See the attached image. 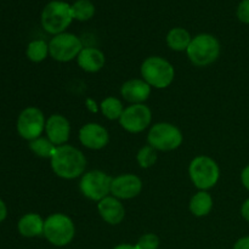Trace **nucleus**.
<instances>
[{
    "label": "nucleus",
    "instance_id": "a211bd4d",
    "mask_svg": "<svg viewBox=\"0 0 249 249\" xmlns=\"http://www.w3.org/2000/svg\"><path fill=\"white\" fill-rule=\"evenodd\" d=\"M18 231L24 237H36L44 235V221L38 214L29 213L18 221Z\"/></svg>",
    "mask_w": 249,
    "mask_h": 249
},
{
    "label": "nucleus",
    "instance_id": "c756f323",
    "mask_svg": "<svg viewBox=\"0 0 249 249\" xmlns=\"http://www.w3.org/2000/svg\"><path fill=\"white\" fill-rule=\"evenodd\" d=\"M241 213H242V216L246 219V220L249 223V198L245 203L242 204V208H241Z\"/></svg>",
    "mask_w": 249,
    "mask_h": 249
},
{
    "label": "nucleus",
    "instance_id": "20e7f679",
    "mask_svg": "<svg viewBox=\"0 0 249 249\" xmlns=\"http://www.w3.org/2000/svg\"><path fill=\"white\" fill-rule=\"evenodd\" d=\"M74 233V224L65 214H53L44 221V236L56 247H63L72 242Z\"/></svg>",
    "mask_w": 249,
    "mask_h": 249
},
{
    "label": "nucleus",
    "instance_id": "c85d7f7f",
    "mask_svg": "<svg viewBox=\"0 0 249 249\" xmlns=\"http://www.w3.org/2000/svg\"><path fill=\"white\" fill-rule=\"evenodd\" d=\"M241 180H242V184L243 186L249 191V165L243 169L242 174H241Z\"/></svg>",
    "mask_w": 249,
    "mask_h": 249
},
{
    "label": "nucleus",
    "instance_id": "0eeeda50",
    "mask_svg": "<svg viewBox=\"0 0 249 249\" xmlns=\"http://www.w3.org/2000/svg\"><path fill=\"white\" fill-rule=\"evenodd\" d=\"M147 140L150 146L158 151H173L182 142V134L169 123H158L151 128Z\"/></svg>",
    "mask_w": 249,
    "mask_h": 249
},
{
    "label": "nucleus",
    "instance_id": "39448f33",
    "mask_svg": "<svg viewBox=\"0 0 249 249\" xmlns=\"http://www.w3.org/2000/svg\"><path fill=\"white\" fill-rule=\"evenodd\" d=\"M72 10L71 5L65 1H51L44 7L41 14L43 28L50 34H61L72 22Z\"/></svg>",
    "mask_w": 249,
    "mask_h": 249
},
{
    "label": "nucleus",
    "instance_id": "393cba45",
    "mask_svg": "<svg viewBox=\"0 0 249 249\" xmlns=\"http://www.w3.org/2000/svg\"><path fill=\"white\" fill-rule=\"evenodd\" d=\"M136 160H138L141 168H150L157 160V153H156L155 148L152 146H145V147H142L138 152Z\"/></svg>",
    "mask_w": 249,
    "mask_h": 249
},
{
    "label": "nucleus",
    "instance_id": "1a4fd4ad",
    "mask_svg": "<svg viewBox=\"0 0 249 249\" xmlns=\"http://www.w3.org/2000/svg\"><path fill=\"white\" fill-rule=\"evenodd\" d=\"M83 50V44L77 36L71 33H61L53 36L49 43V53L60 62H68L78 57Z\"/></svg>",
    "mask_w": 249,
    "mask_h": 249
},
{
    "label": "nucleus",
    "instance_id": "cd10ccee",
    "mask_svg": "<svg viewBox=\"0 0 249 249\" xmlns=\"http://www.w3.org/2000/svg\"><path fill=\"white\" fill-rule=\"evenodd\" d=\"M233 249H249V236L240 238L233 246Z\"/></svg>",
    "mask_w": 249,
    "mask_h": 249
},
{
    "label": "nucleus",
    "instance_id": "f03ea898",
    "mask_svg": "<svg viewBox=\"0 0 249 249\" xmlns=\"http://www.w3.org/2000/svg\"><path fill=\"white\" fill-rule=\"evenodd\" d=\"M190 61L197 67H206L218 60L220 55V44L211 34H199L195 36L186 50Z\"/></svg>",
    "mask_w": 249,
    "mask_h": 249
},
{
    "label": "nucleus",
    "instance_id": "2f4dec72",
    "mask_svg": "<svg viewBox=\"0 0 249 249\" xmlns=\"http://www.w3.org/2000/svg\"><path fill=\"white\" fill-rule=\"evenodd\" d=\"M113 249H139V248L136 247V246H131V245H119Z\"/></svg>",
    "mask_w": 249,
    "mask_h": 249
},
{
    "label": "nucleus",
    "instance_id": "9d476101",
    "mask_svg": "<svg viewBox=\"0 0 249 249\" xmlns=\"http://www.w3.org/2000/svg\"><path fill=\"white\" fill-rule=\"evenodd\" d=\"M45 119L40 109L28 107L23 109L17 119V131L26 140H36L45 128Z\"/></svg>",
    "mask_w": 249,
    "mask_h": 249
},
{
    "label": "nucleus",
    "instance_id": "b1692460",
    "mask_svg": "<svg viewBox=\"0 0 249 249\" xmlns=\"http://www.w3.org/2000/svg\"><path fill=\"white\" fill-rule=\"evenodd\" d=\"M49 53V45L44 40H34L27 48V57L33 62H41Z\"/></svg>",
    "mask_w": 249,
    "mask_h": 249
},
{
    "label": "nucleus",
    "instance_id": "bb28decb",
    "mask_svg": "<svg viewBox=\"0 0 249 249\" xmlns=\"http://www.w3.org/2000/svg\"><path fill=\"white\" fill-rule=\"evenodd\" d=\"M237 17L243 23H249V0H242L238 5Z\"/></svg>",
    "mask_w": 249,
    "mask_h": 249
},
{
    "label": "nucleus",
    "instance_id": "dca6fc26",
    "mask_svg": "<svg viewBox=\"0 0 249 249\" xmlns=\"http://www.w3.org/2000/svg\"><path fill=\"white\" fill-rule=\"evenodd\" d=\"M122 96L131 104H141L146 101L151 94V87L141 79H131L123 84L121 89Z\"/></svg>",
    "mask_w": 249,
    "mask_h": 249
},
{
    "label": "nucleus",
    "instance_id": "6ab92c4d",
    "mask_svg": "<svg viewBox=\"0 0 249 249\" xmlns=\"http://www.w3.org/2000/svg\"><path fill=\"white\" fill-rule=\"evenodd\" d=\"M213 208V198L206 191L197 192L190 202V211L196 216H206Z\"/></svg>",
    "mask_w": 249,
    "mask_h": 249
},
{
    "label": "nucleus",
    "instance_id": "a878e982",
    "mask_svg": "<svg viewBox=\"0 0 249 249\" xmlns=\"http://www.w3.org/2000/svg\"><path fill=\"white\" fill-rule=\"evenodd\" d=\"M139 249H158L160 247V238L155 233H146L141 236L140 240L136 243Z\"/></svg>",
    "mask_w": 249,
    "mask_h": 249
},
{
    "label": "nucleus",
    "instance_id": "f257e3e1",
    "mask_svg": "<svg viewBox=\"0 0 249 249\" xmlns=\"http://www.w3.org/2000/svg\"><path fill=\"white\" fill-rule=\"evenodd\" d=\"M87 167L84 155L70 145L58 146L51 157V168L57 177L72 180L80 177Z\"/></svg>",
    "mask_w": 249,
    "mask_h": 249
},
{
    "label": "nucleus",
    "instance_id": "2eb2a0df",
    "mask_svg": "<svg viewBox=\"0 0 249 249\" xmlns=\"http://www.w3.org/2000/svg\"><path fill=\"white\" fill-rule=\"evenodd\" d=\"M97 209H99V213L102 219L111 225H117V224L122 223L125 216V209L116 197L107 196L106 198L101 199L97 204Z\"/></svg>",
    "mask_w": 249,
    "mask_h": 249
},
{
    "label": "nucleus",
    "instance_id": "4468645a",
    "mask_svg": "<svg viewBox=\"0 0 249 249\" xmlns=\"http://www.w3.org/2000/svg\"><path fill=\"white\" fill-rule=\"evenodd\" d=\"M45 131L48 139L53 145H61L67 142L71 133V125L67 118L61 114H53L45 123Z\"/></svg>",
    "mask_w": 249,
    "mask_h": 249
},
{
    "label": "nucleus",
    "instance_id": "423d86ee",
    "mask_svg": "<svg viewBox=\"0 0 249 249\" xmlns=\"http://www.w3.org/2000/svg\"><path fill=\"white\" fill-rule=\"evenodd\" d=\"M189 174L195 186L204 191L218 182L220 172L215 160L207 156H198L190 164Z\"/></svg>",
    "mask_w": 249,
    "mask_h": 249
},
{
    "label": "nucleus",
    "instance_id": "412c9836",
    "mask_svg": "<svg viewBox=\"0 0 249 249\" xmlns=\"http://www.w3.org/2000/svg\"><path fill=\"white\" fill-rule=\"evenodd\" d=\"M73 18L78 21H88L95 14V6L90 0H77L71 6Z\"/></svg>",
    "mask_w": 249,
    "mask_h": 249
},
{
    "label": "nucleus",
    "instance_id": "ddd939ff",
    "mask_svg": "<svg viewBox=\"0 0 249 249\" xmlns=\"http://www.w3.org/2000/svg\"><path fill=\"white\" fill-rule=\"evenodd\" d=\"M79 140L85 147L91 150H101L108 143V133L102 125L89 123L80 129Z\"/></svg>",
    "mask_w": 249,
    "mask_h": 249
},
{
    "label": "nucleus",
    "instance_id": "7c9ffc66",
    "mask_svg": "<svg viewBox=\"0 0 249 249\" xmlns=\"http://www.w3.org/2000/svg\"><path fill=\"white\" fill-rule=\"evenodd\" d=\"M6 215H7L6 206H5L4 202H2L1 199H0V223H1L2 220H5Z\"/></svg>",
    "mask_w": 249,
    "mask_h": 249
},
{
    "label": "nucleus",
    "instance_id": "6e6552de",
    "mask_svg": "<svg viewBox=\"0 0 249 249\" xmlns=\"http://www.w3.org/2000/svg\"><path fill=\"white\" fill-rule=\"evenodd\" d=\"M112 178L101 170H91L83 175L80 180V191L87 198L100 202L111 192Z\"/></svg>",
    "mask_w": 249,
    "mask_h": 249
},
{
    "label": "nucleus",
    "instance_id": "f8f14e48",
    "mask_svg": "<svg viewBox=\"0 0 249 249\" xmlns=\"http://www.w3.org/2000/svg\"><path fill=\"white\" fill-rule=\"evenodd\" d=\"M142 190L140 178L133 174H123L112 180L111 194L118 199H130L138 196Z\"/></svg>",
    "mask_w": 249,
    "mask_h": 249
},
{
    "label": "nucleus",
    "instance_id": "7ed1b4c3",
    "mask_svg": "<svg viewBox=\"0 0 249 249\" xmlns=\"http://www.w3.org/2000/svg\"><path fill=\"white\" fill-rule=\"evenodd\" d=\"M174 67L160 56H151L141 65V75L150 87L157 89L169 87L174 80Z\"/></svg>",
    "mask_w": 249,
    "mask_h": 249
},
{
    "label": "nucleus",
    "instance_id": "f3484780",
    "mask_svg": "<svg viewBox=\"0 0 249 249\" xmlns=\"http://www.w3.org/2000/svg\"><path fill=\"white\" fill-rule=\"evenodd\" d=\"M78 65L83 71L89 73L99 72L105 66V55L95 48H85L78 55Z\"/></svg>",
    "mask_w": 249,
    "mask_h": 249
},
{
    "label": "nucleus",
    "instance_id": "4be33fe9",
    "mask_svg": "<svg viewBox=\"0 0 249 249\" xmlns=\"http://www.w3.org/2000/svg\"><path fill=\"white\" fill-rule=\"evenodd\" d=\"M29 148H31L36 156H39V157L51 158L57 147H56L49 139L38 138L29 142Z\"/></svg>",
    "mask_w": 249,
    "mask_h": 249
},
{
    "label": "nucleus",
    "instance_id": "5701e85b",
    "mask_svg": "<svg viewBox=\"0 0 249 249\" xmlns=\"http://www.w3.org/2000/svg\"><path fill=\"white\" fill-rule=\"evenodd\" d=\"M101 111L104 116L108 119H119L122 113H123L124 108L122 102L116 97H107L102 101L101 104Z\"/></svg>",
    "mask_w": 249,
    "mask_h": 249
},
{
    "label": "nucleus",
    "instance_id": "aec40b11",
    "mask_svg": "<svg viewBox=\"0 0 249 249\" xmlns=\"http://www.w3.org/2000/svg\"><path fill=\"white\" fill-rule=\"evenodd\" d=\"M191 40V36L184 28H173L167 36L168 46L175 51L187 50Z\"/></svg>",
    "mask_w": 249,
    "mask_h": 249
},
{
    "label": "nucleus",
    "instance_id": "9b49d317",
    "mask_svg": "<svg viewBox=\"0 0 249 249\" xmlns=\"http://www.w3.org/2000/svg\"><path fill=\"white\" fill-rule=\"evenodd\" d=\"M152 114L150 108L142 104L131 105L126 107L119 118V123L129 133H141L151 123Z\"/></svg>",
    "mask_w": 249,
    "mask_h": 249
}]
</instances>
